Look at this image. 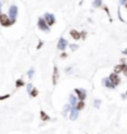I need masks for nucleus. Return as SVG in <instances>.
I'll return each instance as SVG.
<instances>
[{
  "label": "nucleus",
  "mask_w": 127,
  "mask_h": 134,
  "mask_svg": "<svg viewBox=\"0 0 127 134\" xmlns=\"http://www.w3.org/2000/svg\"><path fill=\"white\" fill-rule=\"evenodd\" d=\"M12 24H15L7 15H5V14H1L0 12V25L1 26H4V27H9V26H11Z\"/></svg>",
  "instance_id": "nucleus-1"
},
{
  "label": "nucleus",
  "mask_w": 127,
  "mask_h": 134,
  "mask_svg": "<svg viewBox=\"0 0 127 134\" xmlns=\"http://www.w3.org/2000/svg\"><path fill=\"white\" fill-rule=\"evenodd\" d=\"M37 26H38V28L41 30V31H44V32H49V26L47 25V22L44 21V19L43 17H40L38 19V21H37Z\"/></svg>",
  "instance_id": "nucleus-2"
},
{
  "label": "nucleus",
  "mask_w": 127,
  "mask_h": 134,
  "mask_svg": "<svg viewBox=\"0 0 127 134\" xmlns=\"http://www.w3.org/2000/svg\"><path fill=\"white\" fill-rule=\"evenodd\" d=\"M44 21L47 22L48 26H53V25L56 24L54 15H53V14H49V12H46V14H44Z\"/></svg>",
  "instance_id": "nucleus-3"
},
{
  "label": "nucleus",
  "mask_w": 127,
  "mask_h": 134,
  "mask_svg": "<svg viewBox=\"0 0 127 134\" xmlns=\"http://www.w3.org/2000/svg\"><path fill=\"white\" fill-rule=\"evenodd\" d=\"M74 94L77 95V97L79 99V101H84L86 97V91L85 90H82V89H75L74 90Z\"/></svg>",
  "instance_id": "nucleus-4"
},
{
  "label": "nucleus",
  "mask_w": 127,
  "mask_h": 134,
  "mask_svg": "<svg viewBox=\"0 0 127 134\" xmlns=\"http://www.w3.org/2000/svg\"><path fill=\"white\" fill-rule=\"evenodd\" d=\"M16 16H17V7H16L15 5H12V6L10 7V10H9V17H10V19L15 22Z\"/></svg>",
  "instance_id": "nucleus-5"
},
{
  "label": "nucleus",
  "mask_w": 127,
  "mask_h": 134,
  "mask_svg": "<svg viewBox=\"0 0 127 134\" xmlns=\"http://www.w3.org/2000/svg\"><path fill=\"white\" fill-rule=\"evenodd\" d=\"M109 80L114 84V86H116V85H119V84L121 82V79L119 78V74H115V73H112V74L109 76Z\"/></svg>",
  "instance_id": "nucleus-6"
},
{
  "label": "nucleus",
  "mask_w": 127,
  "mask_h": 134,
  "mask_svg": "<svg viewBox=\"0 0 127 134\" xmlns=\"http://www.w3.org/2000/svg\"><path fill=\"white\" fill-rule=\"evenodd\" d=\"M67 46H68V42H67V39L65 38H59V41H58V43H57V48L59 49V51H64L65 48H67Z\"/></svg>",
  "instance_id": "nucleus-7"
},
{
  "label": "nucleus",
  "mask_w": 127,
  "mask_h": 134,
  "mask_svg": "<svg viewBox=\"0 0 127 134\" xmlns=\"http://www.w3.org/2000/svg\"><path fill=\"white\" fill-rule=\"evenodd\" d=\"M58 78H59V71H58V68L53 67V75H52V84H53V85H57Z\"/></svg>",
  "instance_id": "nucleus-8"
},
{
  "label": "nucleus",
  "mask_w": 127,
  "mask_h": 134,
  "mask_svg": "<svg viewBox=\"0 0 127 134\" xmlns=\"http://www.w3.org/2000/svg\"><path fill=\"white\" fill-rule=\"evenodd\" d=\"M70 36H72V38L75 39V41L82 39V37H80V32H78L77 30H72V31H70Z\"/></svg>",
  "instance_id": "nucleus-9"
},
{
  "label": "nucleus",
  "mask_w": 127,
  "mask_h": 134,
  "mask_svg": "<svg viewBox=\"0 0 127 134\" xmlns=\"http://www.w3.org/2000/svg\"><path fill=\"white\" fill-rule=\"evenodd\" d=\"M72 121H75L77 118H78V111L75 109V107H73V108H70V117H69Z\"/></svg>",
  "instance_id": "nucleus-10"
},
{
  "label": "nucleus",
  "mask_w": 127,
  "mask_h": 134,
  "mask_svg": "<svg viewBox=\"0 0 127 134\" xmlns=\"http://www.w3.org/2000/svg\"><path fill=\"white\" fill-rule=\"evenodd\" d=\"M124 68H125V64H119V65H115V68H114V73H115V74H119V73L124 71Z\"/></svg>",
  "instance_id": "nucleus-11"
},
{
  "label": "nucleus",
  "mask_w": 127,
  "mask_h": 134,
  "mask_svg": "<svg viewBox=\"0 0 127 134\" xmlns=\"http://www.w3.org/2000/svg\"><path fill=\"white\" fill-rule=\"evenodd\" d=\"M102 84L106 86V87H109V89H115V86H114V84L109 80V79H104L102 80Z\"/></svg>",
  "instance_id": "nucleus-12"
},
{
  "label": "nucleus",
  "mask_w": 127,
  "mask_h": 134,
  "mask_svg": "<svg viewBox=\"0 0 127 134\" xmlns=\"http://www.w3.org/2000/svg\"><path fill=\"white\" fill-rule=\"evenodd\" d=\"M84 107H85L84 101H79V102H77V105H75V109H77V111H82Z\"/></svg>",
  "instance_id": "nucleus-13"
},
{
  "label": "nucleus",
  "mask_w": 127,
  "mask_h": 134,
  "mask_svg": "<svg viewBox=\"0 0 127 134\" xmlns=\"http://www.w3.org/2000/svg\"><path fill=\"white\" fill-rule=\"evenodd\" d=\"M40 116H41V119H42V121H49V119H51L49 116H48L44 111H41V112H40Z\"/></svg>",
  "instance_id": "nucleus-14"
},
{
  "label": "nucleus",
  "mask_w": 127,
  "mask_h": 134,
  "mask_svg": "<svg viewBox=\"0 0 127 134\" xmlns=\"http://www.w3.org/2000/svg\"><path fill=\"white\" fill-rule=\"evenodd\" d=\"M16 87L19 89V87H22V86H25V82H24V80L22 79H19V80H16Z\"/></svg>",
  "instance_id": "nucleus-15"
},
{
  "label": "nucleus",
  "mask_w": 127,
  "mask_h": 134,
  "mask_svg": "<svg viewBox=\"0 0 127 134\" xmlns=\"http://www.w3.org/2000/svg\"><path fill=\"white\" fill-rule=\"evenodd\" d=\"M69 100H70V105L75 107V105H77V97H75L74 95H70V96H69Z\"/></svg>",
  "instance_id": "nucleus-16"
},
{
  "label": "nucleus",
  "mask_w": 127,
  "mask_h": 134,
  "mask_svg": "<svg viewBox=\"0 0 127 134\" xmlns=\"http://www.w3.org/2000/svg\"><path fill=\"white\" fill-rule=\"evenodd\" d=\"M37 95H38V90H37V89H32L31 92H30V96H31V97H36Z\"/></svg>",
  "instance_id": "nucleus-17"
},
{
  "label": "nucleus",
  "mask_w": 127,
  "mask_h": 134,
  "mask_svg": "<svg viewBox=\"0 0 127 134\" xmlns=\"http://www.w3.org/2000/svg\"><path fill=\"white\" fill-rule=\"evenodd\" d=\"M70 111V105H65L64 106V109H63V114L65 116V113H68Z\"/></svg>",
  "instance_id": "nucleus-18"
},
{
  "label": "nucleus",
  "mask_w": 127,
  "mask_h": 134,
  "mask_svg": "<svg viewBox=\"0 0 127 134\" xmlns=\"http://www.w3.org/2000/svg\"><path fill=\"white\" fill-rule=\"evenodd\" d=\"M100 5H101V0H95V1L93 2V6H94V7H99Z\"/></svg>",
  "instance_id": "nucleus-19"
},
{
  "label": "nucleus",
  "mask_w": 127,
  "mask_h": 134,
  "mask_svg": "<svg viewBox=\"0 0 127 134\" xmlns=\"http://www.w3.org/2000/svg\"><path fill=\"white\" fill-rule=\"evenodd\" d=\"M100 105H101V101H100V100H95V101H94V107L99 108V107H100Z\"/></svg>",
  "instance_id": "nucleus-20"
},
{
  "label": "nucleus",
  "mask_w": 127,
  "mask_h": 134,
  "mask_svg": "<svg viewBox=\"0 0 127 134\" xmlns=\"http://www.w3.org/2000/svg\"><path fill=\"white\" fill-rule=\"evenodd\" d=\"M33 73H35V69H33V68H31V69H30V70H29V74H27V75H29V78H30V79H31L32 76H33Z\"/></svg>",
  "instance_id": "nucleus-21"
},
{
  "label": "nucleus",
  "mask_w": 127,
  "mask_h": 134,
  "mask_svg": "<svg viewBox=\"0 0 127 134\" xmlns=\"http://www.w3.org/2000/svg\"><path fill=\"white\" fill-rule=\"evenodd\" d=\"M10 97V95L7 94V95H2V96H0V101H2V100H6V99H9Z\"/></svg>",
  "instance_id": "nucleus-22"
},
{
  "label": "nucleus",
  "mask_w": 127,
  "mask_h": 134,
  "mask_svg": "<svg viewBox=\"0 0 127 134\" xmlns=\"http://www.w3.org/2000/svg\"><path fill=\"white\" fill-rule=\"evenodd\" d=\"M70 48H72V51H75V49H78L79 47H78V44H70Z\"/></svg>",
  "instance_id": "nucleus-23"
},
{
  "label": "nucleus",
  "mask_w": 127,
  "mask_h": 134,
  "mask_svg": "<svg viewBox=\"0 0 127 134\" xmlns=\"http://www.w3.org/2000/svg\"><path fill=\"white\" fill-rule=\"evenodd\" d=\"M80 37H82V39H85V37H86V32H85V31H83V32L80 33Z\"/></svg>",
  "instance_id": "nucleus-24"
},
{
  "label": "nucleus",
  "mask_w": 127,
  "mask_h": 134,
  "mask_svg": "<svg viewBox=\"0 0 127 134\" xmlns=\"http://www.w3.org/2000/svg\"><path fill=\"white\" fill-rule=\"evenodd\" d=\"M32 89H33V86H32L31 84H29V85H27V91H29V94L31 92V90H32Z\"/></svg>",
  "instance_id": "nucleus-25"
},
{
  "label": "nucleus",
  "mask_w": 127,
  "mask_h": 134,
  "mask_svg": "<svg viewBox=\"0 0 127 134\" xmlns=\"http://www.w3.org/2000/svg\"><path fill=\"white\" fill-rule=\"evenodd\" d=\"M42 46H43V42H42V41H40V42H38V46H37V49L42 48Z\"/></svg>",
  "instance_id": "nucleus-26"
},
{
  "label": "nucleus",
  "mask_w": 127,
  "mask_h": 134,
  "mask_svg": "<svg viewBox=\"0 0 127 134\" xmlns=\"http://www.w3.org/2000/svg\"><path fill=\"white\" fill-rule=\"evenodd\" d=\"M122 73L125 74V76H127V64H125V68H124V71Z\"/></svg>",
  "instance_id": "nucleus-27"
},
{
  "label": "nucleus",
  "mask_w": 127,
  "mask_h": 134,
  "mask_svg": "<svg viewBox=\"0 0 127 134\" xmlns=\"http://www.w3.org/2000/svg\"><path fill=\"white\" fill-rule=\"evenodd\" d=\"M67 55H68L67 53H62V54H61V58H67Z\"/></svg>",
  "instance_id": "nucleus-28"
},
{
  "label": "nucleus",
  "mask_w": 127,
  "mask_h": 134,
  "mask_svg": "<svg viewBox=\"0 0 127 134\" xmlns=\"http://www.w3.org/2000/svg\"><path fill=\"white\" fill-rule=\"evenodd\" d=\"M72 71V68H69V69H65V73H70Z\"/></svg>",
  "instance_id": "nucleus-29"
},
{
  "label": "nucleus",
  "mask_w": 127,
  "mask_h": 134,
  "mask_svg": "<svg viewBox=\"0 0 127 134\" xmlns=\"http://www.w3.org/2000/svg\"><path fill=\"white\" fill-rule=\"evenodd\" d=\"M122 53H124V54H126V55H127V48H126V49H124V51H122Z\"/></svg>",
  "instance_id": "nucleus-30"
},
{
  "label": "nucleus",
  "mask_w": 127,
  "mask_h": 134,
  "mask_svg": "<svg viewBox=\"0 0 127 134\" xmlns=\"http://www.w3.org/2000/svg\"><path fill=\"white\" fill-rule=\"evenodd\" d=\"M126 1H127V0H121V4H124V5H125V4H126Z\"/></svg>",
  "instance_id": "nucleus-31"
},
{
  "label": "nucleus",
  "mask_w": 127,
  "mask_h": 134,
  "mask_svg": "<svg viewBox=\"0 0 127 134\" xmlns=\"http://www.w3.org/2000/svg\"><path fill=\"white\" fill-rule=\"evenodd\" d=\"M125 7H126V9H127V1H126V4H125Z\"/></svg>",
  "instance_id": "nucleus-32"
},
{
  "label": "nucleus",
  "mask_w": 127,
  "mask_h": 134,
  "mask_svg": "<svg viewBox=\"0 0 127 134\" xmlns=\"http://www.w3.org/2000/svg\"><path fill=\"white\" fill-rule=\"evenodd\" d=\"M0 7H1V2H0Z\"/></svg>",
  "instance_id": "nucleus-33"
},
{
  "label": "nucleus",
  "mask_w": 127,
  "mask_h": 134,
  "mask_svg": "<svg viewBox=\"0 0 127 134\" xmlns=\"http://www.w3.org/2000/svg\"><path fill=\"white\" fill-rule=\"evenodd\" d=\"M126 96H127V91H126Z\"/></svg>",
  "instance_id": "nucleus-34"
}]
</instances>
